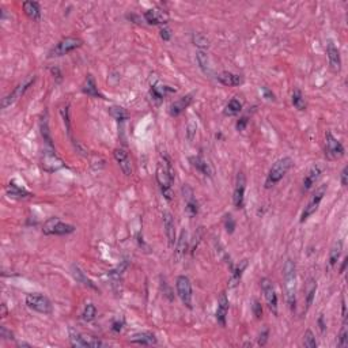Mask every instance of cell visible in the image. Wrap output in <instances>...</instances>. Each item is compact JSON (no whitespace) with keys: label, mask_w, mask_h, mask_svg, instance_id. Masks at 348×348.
Masks as SVG:
<instances>
[{"label":"cell","mask_w":348,"mask_h":348,"mask_svg":"<svg viewBox=\"0 0 348 348\" xmlns=\"http://www.w3.org/2000/svg\"><path fill=\"white\" fill-rule=\"evenodd\" d=\"M155 178H156V182L159 185L163 197L170 201L173 199L172 187H173L174 182V169L168 156H162L158 162L156 170H155Z\"/></svg>","instance_id":"6da1fadb"},{"label":"cell","mask_w":348,"mask_h":348,"mask_svg":"<svg viewBox=\"0 0 348 348\" xmlns=\"http://www.w3.org/2000/svg\"><path fill=\"white\" fill-rule=\"evenodd\" d=\"M283 287L286 301L291 311L297 309V267L292 258H287L283 267Z\"/></svg>","instance_id":"7a4b0ae2"},{"label":"cell","mask_w":348,"mask_h":348,"mask_svg":"<svg viewBox=\"0 0 348 348\" xmlns=\"http://www.w3.org/2000/svg\"><path fill=\"white\" fill-rule=\"evenodd\" d=\"M294 161L290 156H283L280 159H277L270 169V172L267 174V178H265L264 187L265 189H270V188L275 187L277 182L283 180V177L286 174L290 172V169L292 168Z\"/></svg>","instance_id":"3957f363"},{"label":"cell","mask_w":348,"mask_h":348,"mask_svg":"<svg viewBox=\"0 0 348 348\" xmlns=\"http://www.w3.org/2000/svg\"><path fill=\"white\" fill-rule=\"evenodd\" d=\"M77 230V227L70 223H65L60 218H49L42 225V232L45 235H68Z\"/></svg>","instance_id":"277c9868"},{"label":"cell","mask_w":348,"mask_h":348,"mask_svg":"<svg viewBox=\"0 0 348 348\" xmlns=\"http://www.w3.org/2000/svg\"><path fill=\"white\" fill-rule=\"evenodd\" d=\"M83 45V39L79 37H65V39H60L56 45L52 48L48 58H61L65 56L68 53H71L72 51H75L77 48Z\"/></svg>","instance_id":"5b68a950"},{"label":"cell","mask_w":348,"mask_h":348,"mask_svg":"<svg viewBox=\"0 0 348 348\" xmlns=\"http://www.w3.org/2000/svg\"><path fill=\"white\" fill-rule=\"evenodd\" d=\"M25 302L29 309L41 313V314H52V311H53V305H52L51 299L39 292L27 294Z\"/></svg>","instance_id":"8992f818"},{"label":"cell","mask_w":348,"mask_h":348,"mask_svg":"<svg viewBox=\"0 0 348 348\" xmlns=\"http://www.w3.org/2000/svg\"><path fill=\"white\" fill-rule=\"evenodd\" d=\"M327 191H328V185H327V184H323V185H320V187L317 188L316 191L313 192V194L310 196L309 201H308V204L305 207V210L302 211L301 223H305V222L309 219L310 216L318 210V207L321 204V201H323Z\"/></svg>","instance_id":"52a82bcc"},{"label":"cell","mask_w":348,"mask_h":348,"mask_svg":"<svg viewBox=\"0 0 348 348\" xmlns=\"http://www.w3.org/2000/svg\"><path fill=\"white\" fill-rule=\"evenodd\" d=\"M175 291H177V295L180 298V301L182 302V305L188 308V309H192V299H193V292H192V283H191V279L185 275H180V276L175 279Z\"/></svg>","instance_id":"ba28073f"},{"label":"cell","mask_w":348,"mask_h":348,"mask_svg":"<svg viewBox=\"0 0 348 348\" xmlns=\"http://www.w3.org/2000/svg\"><path fill=\"white\" fill-rule=\"evenodd\" d=\"M34 82H36V75H29V77H26L20 83L17 84V87H15L10 94H7L6 97L3 98V101H1V108H3V109H7L8 106L14 105V103L17 102L19 98H22V96L25 94L26 91L30 89V86H32Z\"/></svg>","instance_id":"9c48e42d"},{"label":"cell","mask_w":348,"mask_h":348,"mask_svg":"<svg viewBox=\"0 0 348 348\" xmlns=\"http://www.w3.org/2000/svg\"><path fill=\"white\" fill-rule=\"evenodd\" d=\"M70 343L72 347H82V348H102L106 347L108 344L102 342L98 337H91V336H84L80 332L75 329H70Z\"/></svg>","instance_id":"30bf717a"},{"label":"cell","mask_w":348,"mask_h":348,"mask_svg":"<svg viewBox=\"0 0 348 348\" xmlns=\"http://www.w3.org/2000/svg\"><path fill=\"white\" fill-rule=\"evenodd\" d=\"M346 154V149L342 144V142L333 136L330 131H327L325 134V156L329 161H336L340 159Z\"/></svg>","instance_id":"8fae6325"},{"label":"cell","mask_w":348,"mask_h":348,"mask_svg":"<svg viewBox=\"0 0 348 348\" xmlns=\"http://www.w3.org/2000/svg\"><path fill=\"white\" fill-rule=\"evenodd\" d=\"M65 166V163L63 159L56 154L55 149L48 147L42 151L41 155V168L45 170L46 173H55L60 169H63Z\"/></svg>","instance_id":"7c38bea8"},{"label":"cell","mask_w":348,"mask_h":348,"mask_svg":"<svg viewBox=\"0 0 348 348\" xmlns=\"http://www.w3.org/2000/svg\"><path fill=\"white\" fill-rule=\"evenodd\" d=\"M260 286H261V291L264 294L265 302L268 305V308L272 313L277 316V294L275 290V286L270 277H261L260 280Z\"/></svg>","instance_id":"4fadbf2b"},{"label":"cell","mask_w":348,"mask_h":348,"mask_svg":"<svg viewBox=\"0 0 348 348\" xmlns=\"http://www.w3.org/2000/svg\"><path fill=\"white\" fill-rule=\"evenodd\" d=\"M181 192H182V197H184V201H185V210H187V213L191 216V218H194L197 213H199V201L196 199L194 196V192L192 188L189 187L188 184H184L182 188H181Z\"/></svg>","instance_id":"5bb4252c"},{"label":"cell","mask_w":348,"mask_h":348,"mask_svg":"<svg viewBox=\"0 0 348 348\" xmlns=\"http://www.w3.org/2000/svg\"><path fill=\"white\" fill-rule=\"evenodd\" d=\"M245 191H246V177L244 172H238L237 178H235V187H234V193H232V201L234 206L238 210L244 208L245 204Z\"/></svg>","instance_id":"9a60e30c"},{"label":"cell","mask_w":348,"mask_h":348,"mask_svg":"<svg viewBox=\"0 0 348 348\" xmlns=\"http://www.w3.org/2000/svg\"><path fill=\"white\" fill-rule=\"evenodd\" d=\"M323 173H324V166L323 165H320V163H314V165L309 169V172L306 173V175H305V178H303L302 181L303 193L309 192L310 189L316 185V182L321 178Z\"/></svg>","instance_id":"2e32d148"},{"label":"cell","mask_w":348,"mask_h":348,"mask_svg":"<svg viewBox=\"0 0 348 348\" xmlns=\"http://www.w3.org/2000/svg\"><path fill=\"white\" fill-rule=\"evenodd\" d=\"M327 56H328L329 67L333 72H340L342 70V56L339 48L335 45L333 41L329 39L327 42Z\"/></svg>","instance_id":"e0dca14e"},{"label":"cell","mask_w":348,"mask_h":348,"mask_svg":"<svg viewBox=\"0 0 348 348\" xmlns=\"http://www.w3.org/2000/svg\"><path fill=\"white\" fill-rule=\"evenodd\" d=\"M229 309H230L229 298L226 295V292H220L219 298H218V308H216V311H215V318H216V321H218L220 327H226V324H227Z\"/></svg>","instance_id":"ac0fdd59"},{"label":"cell","mask_w":348,"mask_h":348,"mask_svg":"<svg viewBox=\"0 0 348 348\" xmlns=\"http://www.w3.org/2000/svg\"><path fill=\"white\" fill-rule=\"evenodd\" d=\"M192 102H193V94H187L184 97L175 99L169 106V115L172 117H178L185 112V109H188L191 106Z\"/></svg>","instance_id":"d6986e66"},{"label":"cell","mask_w":348,"mask_h":348,"mask_svg":"<svg viewBox=\"0 0 348 348\" xmlns=\"http://www.w3.org/2000/svg\"><path fill=\"white\" fill-rule=\"evenodd\" d=\"M144 20L149 25H166L169 22V14L162 8H150L144 13Z\"/></svg>","instance_id":"ffe728a7"},{"label":"cell","mask_w":348,"mask_h":348,"mask_svg":"<svg viewBox=\"0 0 348 348\" xmlns=\"http://www.w3.org/2000/svg\"><path fill=\"white\" fill-rule=\"evenodd\" d=\"M170 93H175V89L163 83H155L150 89V97L156 105H161L163 99L168 97Z\"/></svg>","instance_id":"44dd1931"},{"label":"cell","mask_w":348,"mask_h":348,"mask_svg":"<svg viewBox=\"0 0 348 348\" xmlns=\"http://www.w3.org/2000/svg\"><path fill=\"white\" fill-rule=\"evenodd\" d=\"M113 156H115V159H116V162L118 163L121 172H123L127 177L132 175L134 169H132V162H131L128 153L124 149H116L113 151Z\"/></svg>","instance_id":"7402d4cb"},{"label":"cell","mask_w":348,"mask_h":348,"mask_svg":"<svg viewBox=\"0 0 348 348\" xmlns=\"http://www.w3.org/2000/svg\"><path fill=\"white\" fill-rule=\"evenodd\" d=\"M82 93L89 96L91 98H99V99H106L105 96L102 93L99 91V89L97 87V83H96V79L94 77L89 74L86 79H84V83L82 84Z\"/></svg>","instance_id":"603a6c76"},{"label":"cell","mask_w":348,"mask_h":348,"mask_svg":"<svg viewBox=\"0 0 348 348\" xmlns=\"http://www.w3.org/2000/svg\"><path fill=\"white\" fill-rule=\"evenodd\" d=\"M162 218H163V227H165V234H166V237H168L169 245L174 246L175 241H177V238H175V223H174V216L172 215V213L165 211L163 215H162Z\"/></svg>","instance_id":"cb8c5ba5"},{"label":"cell","mask_w":348,"mask_h":348,"mask_svg":"<svg viewBox=\"0 0 348 348\" xmlns=\"http://www.w3.org/2000/svg\"><path fill=\"white\" fill-rule=\"evenodd\" d=\"M218 82L222 83L223 86H229V87H235V86H241L244 83V77L238 75V74H232V72L223 71L218 74Z\"/></svg>","instance_id":"d4e9b609"},{"label":"cell","mask_w":348,"mask_h":348,"mask_svg":"<svg viewBox=\"0 0 348 348\" xmlns=\"http://www.w3.org/2000/svg\"><path fill=\"white\" fill-rule=\"evenodd\" d=\"M6 192H7V194L11 197V199L22 200V199H29V197H32L33 196L32 192H29L27 189H25L23 187L18 185L15 181H11V182L7 185Z\"/></svg>","instance_id":"484cf974"},{"label":"cell","mask_w":348,"mask_h":348,"mask_svg":"<svg viewBox=\"0 0 348 348\" xmlns=\"http://www.w3.org/2000/svg\"><path fill=\"white\" fill-rule=\"evenodd\" d=\"M316 292H317V282L316 279L313 277H309L306 280V284H305V305H306V309L305 311L311 308V305L314 302V298H316Z\"/></svg>","instance_id":"4316f807"},{"label":"cell","mask_w":348,"mask_h":348,"mask_svg":"<svg viewBox=\"0 0 348 348\" xmlns=\"http://www.w3.org/2000/svg\"><path fill=\"white\" fill-rule=\"evenodd\" d=\"M189 161H191V163L193 165V168L197 169L200 173L204 174L206 177L213 178V168H211V165L208 163V161H207V159H204L201 155H197V156H191V158H189Z\"/></svg>","instance_id":"83f0119b"},{"label":"cell","mask_w":348,"mask_h":348,"mask_svg":"<svg viewBox=\"0 0 348 348\" xmlns=\"http://www.w3.org/2000/svg\"><path fill=\"white\" fill-rule=\"evenodd\" d=\"M129 342L139 346H155L158 343V339L153 332H139L132 336Z\"/></svg>","instance_id":"f1b7e54d"},{"label":"cell","mask_w":348,"mask_h":348,"mask_svg":"<svg viewBox=\"0 0 348 348\" xmlns=\"http://www.w3.org/2000/svg\"><path fill=\"white\" fill-rule=\"evenodd\" d=\"M23 11L25 14L33 20H39L41 19V7L37 1H32V0H27L23 1Z\"/></svg>","instance_id":"f546056e"},{"label":"cell","mask_w":348,"mask_h":348,"mask_svg":"<svg viewBox=\"0 0 348 348\" xmlns=\"http://www.w3.org/2000/svg\"><path fill=\"white\" fill-rule=\"evenodd\" d=\"M246 268H248V260L246 258L239 261L238 264L235 265V268H232V277H230V282H229L230 287H235L239 283V280H241Z\"/></svg>","instance_id":"4dcf8cb0"},{"label":"cell","mask_w":348,"mask_h":348,"mask_svg":"<svg viewBox=\"0 0 348 348\" xmlns=\"http://www.w3.org/2000/svg\"><path fill=\"white\" fill-rule=\"evenodd\" d=\"M39 129H41V136H42L44 142L46 143V146H48V147H51V149H55V146H53V140H52L51 131H49L48 113H46V112H45V115L42 116V118H41V123H39Z\"/></svg>","instance_id":"1f68e13d"},{"label":"cell","mask_w":348,"mask_h":348,"mask_svg":"<svg viewBox=\"0 0 348 348\" xmlns=\"http://www.w3.org/2000/svg\"><path fill=\"white\" fill-rule=\"evenodd\" d=\"M189 248V239H188V232L185 230L181 232L180 238L175 241V256L177 258H181L187 253Z\"/></svg>","instance_id":"d6a6232c"},{"label":"cell","mask_w":348,"mask_h":348,"mask_svg":"<svg viewBox=\"0 0 348 348\" xmlns=\"http://www.w3.org/2000/svg\"><path fill=\"white\" fill-rule=\"evenodd\" d=\"M342 251H343V241L342 239H339V241H336L335 244H333V246L330 248V251H329L328 261L330 267H335V265L337 264L339 258H340V256H342Z\"/></svg>","instance_id":"836d02e7"},{"label":"cell","mask_w":348,"mask_h":348,"mask_svg":"<svg viewBox=\"0 0 348 348\" xmlns=\"http://www.w3.org/2000/svg\"><path fill=\"white\" fill-rule=\"evenodd\" d=\"M196 61L199 64V68L203 71V74L210 75L211 74V67H210V58L206 51H197L196 52Z\"/></svg>","instance_id":"e575fe53"},{"label":"cell","mask_w":348,"mask_h":348,"mask_svg":"<svg viewBox=\"0 0 348 348\" xmlns=\"http://www.w3.org/2000/svg\"><path fill=\"white\" fill-rule=\"evenodd\" d=\"M72 275H74V277L77 279V282H79V283H82L83 286H86V287H90V289H97L96 287V284L91 282L89 277L84 275V272L77 267V265H72Z\"/></svg>","instance_id":"d590c367"},{"label":"cell","mask_w":348,"mask_h":348,"mask_svg":"<svg viewBox=\"0 0 348 348\" xmlns=\"http://www.w3.org/2000/svg\"><path fill=\"white\" fill-rule=\"evenodd\" d=\"M242 112V102L237 99V98H232L229 101V103L226 105L225 108V115L226 116H237Z\"/></svg>","instance_id":"8d00e7d4"},{"label":"cell","mask_w":348,"mask_h":348,"mask_svg":"<svg viewBox=\"0 0 348 348\" xmlns=\"http://www.w3.org/2000/svg\"><path fill=\"white\" fill-rule=\"evenodd\" d=\"M60 115H61V118H63V123H64L65 132H67L68 137L74 142V139H72V135H71V120H70V105H68V103H65V105L61 106Z\"/></svg>","instance_id":"74e56055"},{"label":"cell","mask_w":348,"mask_h":348,"mask_svg":"<svg viewBox=\"0 0 348 348\" xmlns=\"http://www.w3.org/2000/svg\"><path fill=\"white\" fill-rule=\"evenodd\" d=\"M96 317H97V308H96V305H94V303H87V305L84 306L83 311H82V320H83L84 323H91V321L96 320Z\"/></svg>","instance_id":"f35d334b"},{"label":"cell","mask_w":348,"mask_h":348,"mask_svg":"<svg viewBox=\"0 0 348 348\" xmlns=\"http://www.w3.org/2000/svg\"><path fill=\"white\" fill-rule=\"evenodd\" d=\"M291 102H292V105H294L298 110L306 109V101H305V98H303L302 91L299 90V89H295V90L292 91Z\"/></svg>","instance_id":"ab89813d"},{"label":"cell","mask_w":348,"mask_h":348,"mask_svg":"<svg viewBox=\"0 0 348 348\" xmlns=\"http://www.w3.org/2000/svg\"><path fill=\"white\" fill-rule=\"evenodd\" d=\"M109 115L118 123H123L125 120H128V113L121 106H112V108H109Z\"/></svg>","instance_id":"60d3db41"},{"label":"cell","mask_w":348,"mask_h":348,"mask_svg":"<svg viewBox=\"0 0 348 348\" xmlns=\"http://www.w3.org/2000/svg\"><path fill=\"white\" fill-rule=\"evenodd\" d=\"M192 42H193L194 46L199 48V51H204L206 48L210 46V39H207L206 34L203 33H196L192 36Z\"/></svg>","instance_id":"b9f144b4"},{"label":"cell","mask_w":348,"mask_h":348,"mask_svg":"<svg viewBox=\"0 0 348 348\" xmlns=\"http://www.w3.org/2000/svg\"><path fill=\"white\" fill-rule=\"evenodd\" d=\"M348 346V330H347V320H343V327L339 333L337 339V347L346 348Z\"/></svg>","instance_id":"7bdbcfd3"},{"label":"cell","mask_w":348,"mask_h":348,"mask_svg":"<svg viewBox=\"0 0 348 348\" xmlns=\"http://www.w3.org/2000/svg\"><path fill=\"white\" fill-rule=\"evenodd\" d=\"M303 346L308 348H317V346H318V343H317L316 340V336H314V333H313L310 329H308V330L305 332V335H303Z\"/></svg>","instance_id":"ee69618b"},{"label":"cell","mask_w":348,"mask_h":348,"mask_svg":"<svg viewBox=\"0 0 348 348\" xmlns=\"http://www.w3.org/2000/svg\"><path fill=\"white\" fill-rule=\"evenodd\" d=\"M196 131H197V121H194L193 118H191L187 125V137L189 142L193 140V137L196 136Z\"/></svg>","instance_id":"f6af8a7d"},{"label":"cell","mask_w":348,"mask_h":348,"mask_svg":"<svg viewBox=\"0 0 348 348\" xmlns=\"http://www.w3.org/2000/svg\"><path fill=\"white\" fill-rule=\"evenodd\" d=\"M251 311H253V316L256 317L257 320H261L263 318V305L258 299H253V303H251Z\"/></svg>","instance_id":"bcb514c9"},{"label":"cell","mask_w":348,"mask_h":348,"mask_svg":"<svg viewBox=\"0 0 348 348\" xmlns=\"http://www.w3.org/2000/svg\"><path fill=\"white\" fill-rule=\"evenodd\" d=\"M225 229L229 234H232L235 230V220L232 218V213H226L225 215Z\"/></svg>","instance_id":"7dc6e473"},{"label":"cell","mask_w":348,"mask_h":348,"mask_svg":"<svg viewBox=\"0 0 348 348\" xmlns=\"http://www.w3.org/2000/svg\"><path fill=\"white\" fill-rule=\"evenodd\" d=\"M268 339H270V329L264 328L258 335V346L264 347L265 344L268 343Z\"/></svg>","instance_id":"c3c4849f"},{"label":"cell","mask_w":348,"mask_h":348,"mask_svg":"<svg viewBox=\"0 0 348 348\" xmlns=\"http://www.w3.org/2000/svg\"><path fill=\"white\" fill-rule=\"evenodd\" d=\"M124 325H125L124 318H117V320H115V321L112 323V332L120 333V332L124 329Z\"/></svg>","instance_id":"681fc988"},{"label":"cell","mask_w":348,"mask_h":348,"mask_svg":"<svg viewBox=\"0 0 348 348\" xmlns=\"http://www.w3.org/2000/svg\"><path fill=\"white\" fill-rule=\"evenodd\" d=\"M248 124H249V117L248 116L239 117V120L237 121V124H235V128H237V131H245V128L248 127Z\"/></svg>","instance_id":"f907efd6"},{"label":"cell","mask_w":348,"mask_h":348,"mask_svg":"<svg viewBox=\"0 0 348 348\" xmlns=\"http://www.w3.org/2000/svg\"><path fill=\"white\" fill-rule=\"evenodd\" d=\"M261 94H263V97H264L265 99H268V101H275V94H273L268 87H261Z\"/></svg>","instance_id":"816d5d0a"},{"label":"cell","mask_w":348,"mask_h":348,"mask_svg":"<svg viewBox=\"0 0 348 348\" xmlns=\"http://www.w3.org/2000/svg\"><path fill=\"white\" fill-rule=\"evenodd\" d=\"M340 182H342V185L344 188L348 185V168L347 166H344L342 170V173H340Z\"/></svg>","instance_id":"f5cc1de1"},{"label":"cell","mask_w":348,"mask_h":348,"mask_svg":"<svg viewBox=\"0 0 348 348\" xmlns=\"http://www.w3.org/2000/svg\"><path fill=\"white\" fill-rule=\"evenodd\" d=\"M0 337H1V339H6V340L7 339H14L13 332L8 330L6 327H1V328H0Z\"/></svg>","instance_id":"db71d44e"},{"label":"cell","mask_w":348,"mask_h":348,"mask_svg":"<svg viewBox=\"0 0 348 348\" xmlns=\"http://www.w3.org/2000/svg\"><path fill=\"white\" fill-rule=\"evenodd\" d=\"M159 33H161V39H163V41H170V39H172V33H170V30H169L168 27H162Z\"/></svg>","instance_id":"11a10c76"},{"label":"cell","mask_w":348,"mask_h":348,"mask_svg":"<svg viewBox=\"0 0 348 348\" xmlns=\"http://www.w3.org/2000/svg\"><path fill=\"white\" fill-rule=\"evenodd\" d=\"M317 324H318V327H320V330L324 333V332L327 330V324H325V320H324V314H320L318 320H317Z\"/></svg>","instance_id":"9f6ffc18"},{"label":"cell","mask_w":348,"mask_h":348,"mask_svg":"<svg viewBox=\"0 0 348 348\" xmlns=\"http://www.w3.org/2000/svg\"><path fill=\"white\" fill-rule=\"evenodd\" d=\"M51 71H52V74H53V75H56V77H58V80L60 82V80H61V72H60V70H58V67H52Z\"/></svg>","instance_id":"6f0895ef"},{"label":"cell","mask_w":348,"mask_h":348,"mask_svg":"<svg viewBox=\"0 0 348 348\" xmlns=\"http://www.w3.org/2000/svg\"><path fill=\"white\" fill-rule=\"evenodd\" d=\"M347 261H348V258L344 257V260H343L342 267H340V273H344V271H346V267H347Z\"/></svg>","instance_id":"680465c9"},{"label":"cell","mask_w":348,"mask_h":348,"mask_svg":"<svg viewBox=\"0 0 348 348\" xmlns=\"http://www.w3.org/2000/svg\"><path fill=\"white\" fill-rule=\"evenodd\" d=\"M1 310H3V311H1V316H3V317H6V314H7V309H6V305H4V303H3V305H1Z\"/></svg>","instance_id":"91938a15"}]
</instances>
